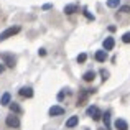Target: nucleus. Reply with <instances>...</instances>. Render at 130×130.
Returning <instances> with one entry per match:
<instances>
[{"instance_id": "8", "label": "nucleus", "mask_w": 130, "mask_h": 130, "mask_svg": "<svg viewBox=\"0 0 130 130\" xmlns=\"http://www.w3.org/2000/svg\"><path fill=\"white\" fill-rule=\"evenodd\" d=\"M77 122H79V117L73 115V117H69V119L66 120V127H68V128H73V127H76V125H77Z\"/></svg>"}, {"instance_id": "21", "label": "nucleus", "mask_w": 130, "mask_h": 130, "mask_svg": "<svg viewBox=\"0 0 130 130\" xmlns=\"http://www.w3.org/2000/svg\"><path fill=\"white\" fill-rule=\"evenodd\" d=\"M101 76H102V79L105 81V79H107V76H109V73H107L105 69H102V71H101Z\"/></svg>"}, {"instance_id": "24", "label": "nucleus", "mask_w": 130, "mask_h": 130, "mask_svg": "<svg viewBox=\"0 0 130 130\" xmlns=\"http://www.w3.org/2000/svg\"><path fill=\"white\" fill-rule=\"evenodd\" d=\"M53 5H50V3H46V5H43V10H50Z\"/></svg>"}, {"instance_id": "18", "label": "nucleus", "mask_w": 130, "mask_h": 130, "mask_svg": "<svg viewBox=\"0 0 130 130\" xmlns=\"http://www.w3.org/2000/svg\"><path fill=\"white\" fill-rule=\"evenodd\" d=\"M86 59H87V54L86 53H81L79 56H77V61H79V63H84Z\"/></svg>"}, {"instance_id": "4", "label": "nucleus", "mask_w": 130, "mask_h": 130, "mask_svg": "<svg viewBox=\"0 0 130 130\" xmlns=\"http://www.w3.org/2000/svg\"><path fill=\"white\" fill-rule=\"evenodd\" d=\"M87 115H91L92 120H99V119L102 117L101 110H99V107H95V105H91V107L87 109Z\"/></svg>"}, {"instance_id": "3", "label": "nucleus", "mask_w": 130, "mask_h": 130, "mask_svg": "<svg viewBox=\"0 0 130 130\" xmlns=\"http://www.w3.org/2000/svg\"><path fill=\"white\" fill-rule=\"evenodd\" d=\"M5 124L8 125V127H12V128H18L20 127V119L17 117L15 114H10L8 117L5 119Z\"/></svg>"}, {"instance_id": "17", "label": "nucleus", "mask_w": 130, "mask_h": 130, "mask_svg": "<svg viewBox=\"0 0 130 130\" xmlns=\"http://www.w3.org/2000/svg\"><path fill=\"white\" fill-rule=\"evenodd\" d=\"M119 3H120V0H107L109 8H115V7H119Z\"/></svg>"}, {"instance_id": "26", "label": "nucleus", "mask_w": 130, "mask_h": 130, "mask_svg": "<svg viewBox=\"0 0 130 130\" xmlns=\"http://www.w3.org/2000/svg\"><path fill=\"white\" fill-rule=\"evenodd\" d=\"M3 71H5V66H3V64H0V74H2Z\"/></svg>"}, {"instance_id": "19", "label": "nucleus", "mask_w": 130, "mask_h": 130, "mask_svg": "<svg viewBox=\"0 0 130 130\" xmlns=\"http://www.w3.org/2000/svg\"><path fill=\"white\" fill-rule=\"evenodd\" d=\"M122 41H124V43H130V31L125 33V35L122 36Z\"/></svg>"}, {"instance_id": "12", "label": "nucleus", "mask_w": 130, "mask_h": 130, "mask_svg": "<svg viewBox=\"0 0 130 130\" xmlns=\"http://www.w3.org/2000/svg\"><path fill=\"white\" fill-rule=\"evenodd\" d=\"M87 95H89V89H84V91H83V94H81V97L77 99V105H83L84 102L87 101Z\"/></svg>"}, {"instance_id": "25", "label": "nucleus", "mask_w": 130, "mask_h": 130, "mask_svg": "<svg viewBox=\"0 0 130 130\" xmlns=\"http://www.w3.org/2000/svg\"><path fill=\"white\" fill-rule=\"evenodd\" d=\"M64 97V92H59V94H58V99H59V101H61V99H63Z\"/></svg>"}, {"instance_id": "5", "label": "nucleus", "mask_w": 130, "mask_h": 130, "mask_svg": "<svg viewBox=\"0 0 130 130\" xmlns=\"http://www.w3.org/2000/svg\"><path fill=\"white\" fill-rule=\"evenodd\" d=\"M115 128L117 130H128V124L124 119H117V120H115Z\"/></svg>"}, {"instance_id": "7", "label": "nucleus", "mask_w": 130, "mask_h": 130, "mask_svg": "<svg viewBox=\"0 0 130 130\" xmlns=\"http://www.w3.org/2000/svg\"><path fill=\"white\" fill-rule=\"evenodd\" d=\"M20 95L22 97H33V89L31 87H22L20 89Z\"/></svg>"}, {"instance_id": "13", "label": "nucleus", "mask_w": 130, "mask_h": 130, "mask_svg": "<svg viewBox=\"0 0 130 130\" xmlns=\"http://www.w3.org/2000/svg\"><path fill=\"white\" fill-rule=\"evenodd\" d=\"M95 59H97L99 63H104V61L107 59V53H105V51H97V53H95Z\"/></svg>"}, {"instance_id": "23", "label": "nucleus", "mask_w": 130, "mask_h": 130, "mask_svg": "<svg viewBox=\"0 0 130 130\" xmlns=\"http://www.w3.org/2000/svg\"><path fill=\"white\" fill-rule=\"evenodd\" d=\"M38 53H40V56H46V50H43V48L38 51Z\"/></svg>"}, {"instance_id": "6", "label": "nucleus", "mask_w": 130, "mask_h": 130, "mask_svg": "<svg viewBox=\"0 0 130 130\" xmlns=\"http://www.w3.org/2000/svg\"><path fill=\"white\" fill-rule=\"evenodd\" d=\"M64 114V109L63 107H59V105H53V107L50 109V115H63Z\"/></svg>"}, {"instance_id": "1", "label": "nucleus", "mask_w": 130, "mask_h": 130, "mask_svg": "<svg viewBox=\"0 0 130 130\" xmlns=\"http://www.w3.org/2000/svg\"><path fill=\"white\" fill-rule=\"evenodd\" d=\"M20 26H10V28H7L5 31H2L0 33V41H5L7 38H10V36H13V35H17V33H20Z\"/></svg>"}, {"instance_id": "16", "label": "nucleus", "mask_w": 130, "mask_h": 130, "mask_svg": "<svg viewBox=\"0 0 130 130\" xmlns=\"http://www.w3.org/2000/svg\"><path fill=\"white\" fill-rule=\"evenodd\" d=\"M0 104L2 105H8L10 104V92H5V94L0 97Z\"/></svg>"}, {"instance_id": "15", "label": "nucleus", "mask_w": 130, "mask_h": 130, "mask_svg": "<svg viewBox=\"0 0 130 130\" xmlns=\"http://www.w3.org/2000/svg\"><path fill=\"white\" fill-rule=\"evenodd\" d=\"M94 77H95V73H94V71H87V73L83 76V79L86 81V83H91V81H94Z\"/></svg>"}, {"instance_id": "14", "label": "nucleus", "mask_w": 130, "mask_h": 130, "mask_svg": "<svg viewBox=\"0 0 130 130\" xmlns=\"http://www.w3.org/2000/svg\"><path fill=\"white\" fill-rule=\"evenodd\" d=\"M10 110H12V114H20V112H22V109H20V105L18 104H17V102H10Z\"/></svg>"}, {"instance_id": "27", "label": "nucleus", "mask_w": 130, "mask_h": 130, "mask_svg": "<svg viewBox=\"0 0 130 130\" xmlns=\"http://www.w3.org/2000/svg\"><path fill=\"white\" fill-rule=\"evenodd\" d=\"M97 130H105V128H97Z\"/></svg>"}, {"instance_id": "9", "label": "nucleus", "mask_w": 130, "mask_h": 130, "mask_svg": "<svg viewBox=\"0 0 130 130\" xmlns=\"http://www.w3.org/2000/svg\"><path fill=\"white\" fill-rule=\"evenodd\" d=\"M102 120H104V125H105V130H110V112H105L102 115Z\"/></svg>"}, {"instance_id": "2", "label": "nucleus", "mask_w": 130, "mask_h": 130, "mask_svg": "<svg viewBox=\"0 0 130 130\" xmlns=\"http://www.w3.org/2000/svg\"><path fill=\"white\" fill-rule=\"evenodd\" d=\"M0 59L3 61V64L5 66H8V68H13L15 66V58H13V54H8V53H2L0 54Z\"/></svg>"}, {"instance_id": "10", "label": "nucleus", "mask_w": 130, "mask_h": 130, "mask_svg": "<svg viewBox=\"0 0 130 130\" xmlns=\"http://www.w3.org/2000/svg\"><path fill=\"white\" fill-rule=\"evenodd\" d=\"M114 44H115L114 38H105V40H104V50H105V51H110L112 48H114Z\"/></svg>"}, {"instance_id": "22", "label": "nucleus", "mask_w": 130, "mask_h": 130, "mask_svg": "<svg viewBox=\"0 0 130 130\" xmlns=\"http://www.w3.org/2000/svg\"><path fill=\"white\" fill-rule=\"evenodd\" d=\"M84 15H86V18H89V20H94V17H92L91 13L87 12V10H84Z\"/></svg>"}, {"instance_id": "11", "label": "nucleus", "mask_w": 130, "mask_h": 130, "mask_svg": "<svg viewBox=\"0 0 130 130\" xmlns=\"http://www.w3.org/2000/svg\"><path fill=\"white\" fill-rule=\"evenodd\" d=\"M77 10H79V7L74 5V3H73V5H66V7H64V13H66V15H73V13L77 12Z\"/></svg>"}, {"instance_id": "20", "label": "nucleus", "mask_w": 130, "mask_h": 130, "mask_svg": "<svg viewBox=\"0 0 130 130\" xmlns=\"http://www.w3.org/2000/svg\"><path fill=\"white\" fill-rule=\"evenodd\" d=\"M119 12H122V13H128V12H130V7H128V5L120 7V8H119Z\"/></svg>"}]
</instances>
